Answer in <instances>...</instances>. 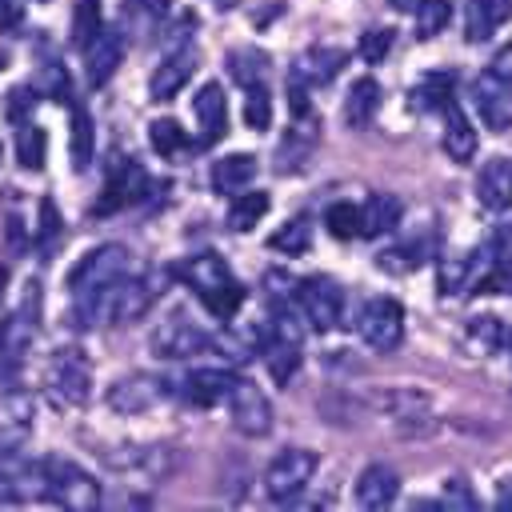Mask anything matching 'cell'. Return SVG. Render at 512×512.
Listing matches in <instances>:
<instances>
[{
  "mask_svg": "<svg viewBox=\"0 0 512 512\" xmlns=\"http://www.w3.org/2000/svg\"><path fill=\"white\" fill-rule=\"evenodd\" d=\"M164 288V276H124L116 284H104V288H92V292H80L76 296V320L80 328H96V324H128V320H140L156 296Z\"/></svg>",
  "mask_w": 512,
  "mask_h": 512,
  "instance_id": "1",
  "label": "cell"
},
{
  "mask_svg": "<svg viewBox=\"0 0 512 512\" xmlns=\"http://www.w3.org/2000/svg\"><path fill=\"white\" fill-rule=\"evenodd\" d=\"M180 280L200 296V304H204L216 320H232L236 308L244 304V288H240V280L232 276V268H228L216 252L188 256V260L180 264Z\"/></svg>",
  "mask_w": 512,
  "mask_h": 512,
  "instance_id": "2",
  "label": "cell"
},
{
  "mask_svg": "<svg viewBox=\"0 0 512 512\" xmlns=\"http://www.w3.org/2000/svg\"><path fill=\"white\" fill-rule=\"evenodd\" d=\"M44 496L56 508H68V512H96L100 508L96 476L84 472L76 460H64V456H48L44 460Z\"/></svg>",
  "mask_w": 512,
  "mask_h": 512,
  "instance_id": "3",
  "label": "cell"
},
{
  "mask_svg": "<svg viewBox=\"0 0 512 512\" xmlns=\"http://www.w3.org/2000/svg\"><path fill=\"white\" fill-rule=\"evenodd\" d=\"M316 468H320V456H316L312 448H284V452H276L272 464L264 468V492H268L276 504H288V500H296V496L312 484Z\"/></svg>",
  "mask_w": 512,
  "mask_h": 512,
  "instance_id": "4",
  "label": "cell"
},
{
  "mask_svg": "<svg viewBox=\"0 0 512 512\" xmlns=\"http://www.w3.org/2000/svg\"><path fill=\"white\" fill-rule=\"evenodd\" d=\"M44 388L60 408H80L92 392V372H88L84 352H76V348L52 352V360L44 368Z\"/></svg>",
  "mask_w": 512,
  "mask_h": 512,
  "instance_id": "5",
  "label": "cell"
},
{
  "mask_svg": "<svg viewBox=\"0 0 512 512\" xmlns=\"http://www.w3.org/2000/svg\"><path fill=\"white\" fill-rule=\"evenodd\" d=\"M128 272H132V252L124 244H100V248H92L76 260V268L68 272V288H72V296H80V292L116 284Z\"/></svg>",
  "mask_w": 512,
  "mask_h": 512,
  "instance_id": "6",
  "label": "cell"
},
{
  "mask_svg": "<svg viewBox=\"0 0 512 512\" xmlns=\"http://www.w3.org/2000/svg\"><path fill=\"white\" fill-rule=\"evenodd\" d=\"M24 308L12 312L4 324H0V376H16V368L24 364L32 340H36V312H40V288L28 284L24 288Z\"/></svg>",
  "mask_w": 512,
  "mask_h": 512,
  "instance_id": "7",
  "label": "cell"
},
{
  "mask_svg": "<svg viewBox=\"0 0 512 512\" xmlns=\"http://www.w3.org/2000/svg\"><path fill=\"white\" fill-rule=\"evenodd\" d=\"M356 332H360V340H364L372 352H392V348H400V340H404V308H400V300H392V296H372V300L360 308V316H356Z\"/></svg>",
  "mask_w": 512,
  "mask_h": 512,
  "instance_id": "8",
  "label": "cell"
},
{
  "mask_svg": "<svg viewBox=\"0 0 512 512\" xmlns=\"http://www.w3.org/2000/svg\"><path fill=\"white\" fill-rule=\"evenodd\" d=\"M296 304L304 312V320L316 328V332H328L340 324L344 316V292L332 276H308L296 284Z\"/></svg>",
  "mask_w": 512,
  "mask_h": 512,
  "instance_id": "9",
  "label": "cell"
},
{
  "mask_svg": "<svg viewBox=\"0 0 512 512\" xmlns=\"http://www.w3.org/2000/svg\"><path fill=\"white\" fill-rule=\"evenodd\" d=\"M36 496H44V460H32L24 448H0V500Z\"/></svg>",
  "mask_w": 512,
  "mask_h": 512,
  "instance_id": "10",
  "label": "cell"
},
{
  "mask_svg": "<svg viewBox=\"0 0 512 512\" xmlns=\"http://www.w3.org/2000/svg\"><path fill=\"white\" fill-rule=\"evenodd\" d=\"M228 416H232V428L244 432V436H264L272 428V400L252 384V380H232L228 388Z\"/></svg>",
  "mask_w": 512,
  "mask_h": 512,
  "instance_id": "11",
  "label": "cell"
},
{
  "mask_svg": "<svg viewBox=\"0 0 512 512\" xmlns=\"http://www.w3.org/2000/svg\"><path fill=\"white\" fill-rule=\"evenodd\" d=\"M168 392H172L168 380H160V376H152V372H132V376H120V380L108 388V404H112V412H120V416H140V412L156 408Z\"/></svg>",
  "mask_w": 512,
  "mask_h": 512,
  "instance_id": "12",
  "label": "cell"
},
{
  "mask_svg": "<svg viewBox=\"0 0 512 512\" xmlns=\"http://www.w3.org/2000/svg\"><path fill=\"white\" fill-rule=\"evenodd\" d=\"M216 336H208L200 324H188V320H164L156 332H152V352L164 356V360H188V356H204L212 348Z\"/></svg>",
  "mask_w": 512,
  "mask_h": 512,
  "instance_id": "13",
  "label": "cell"
},
{
  "mask_svg": "<svg viewBox=\"0 0 512 512\" xmlns=\"http://www.w3.org/2000/svg\"><path fill=\"white\" fill-rule=\"evenodd\" d=\"M144 192H148V176H144V168H140L132 156H128V160L120 156V160H112V168H108L104 196H100L96 212L108 216V212H116V208H128V204H136Z\"/></svg>",
  "mask_w": 512,
  "mask_h": 512,
  "instance_id": "14",
  "label": "cell"
},
{
  "mask_svg": "<svg viewBox=\"0 0 512 512\" xmlns=\"http://www.w3.org/2000/svg\"><path fill=\"white\" fill-rule=\"evenodd\" d=\"M472 104L480 112V120L492 128V132H508L512 128V84L484 72L472 80Z\"/></svg>",
  "mask_w": 512,
  "mask_h": 512,
  "instance_id": "15",
  "label": "cell"
},
{
  "mask_svg": "<svg viewBox=\"0 0 512 512\" xmlns=\"http://www.w3.org/2000/svg\"><path fill=\"white\" fill-rule=\"evenodd\" d=\"M128 456H116V452H108L104 460L116 468V472H136V476H144V480H164V476H172V468L180 464V452L172 448V444H148V448H124Z\"/></svg>",
  "mask_w": 512,
  "mask_h": 512,
  "instance_id": "16",
  "label": "cell"
},
{
  "mask_svg": "<svg viewBox=\"0 0 512 512\" xmlns=\"http://www.w3.org/2000/svg\"><path fill=\"white\" fill-rule=\"evenodd\" d=\"M476 200L484 212L512 208V156H492L476 176Z\"/></svg>",
  "mask_w": 512,
  "mask_h": 512,
  "instance_id": "17",
  "label": "cell"
},
{
  "mask_svg": "<svg viewBox=\"0 0 512 512\" xmlns=\"http://www.w3.org/2000/svg\"><path fill=\"white\" fill-rule=\"evenodd\" d=\"M124 60V32L120 28H100L92 36V44L84 48V68H88V80L100 88L112 80V72L120 68Z\"/></svg>",
  "mask_w": 512,
  "mask_h": 512,
  "instance_id": "18",
  "label": "cell"
},
{
  "mask_svg": "<svg viewBox=\"0 0 512 512\" xmlns=\"http://www.w3.org/2000/svg\"><path fill=\"white\" fill-rule=\"evenodd\" d=\"M196 48L192 44H184V48H176L172 56H164L160 60V68L152 72V80H148V92H152V100H172L188 80H192V72H196Z\"/></svg>",
  "mask_w": 512,
  "mask_h": 512,
  "instance_id": "19",
  "label": "cell"
},
{
  "mask_svg": "<svg viewBox=\"0 0 512 512\" xmlns=\"http://www.w3.org/2000/svg\"><path fill=\"white\" fill-rule=\"evenodd\" d=\"M192 112L200 124V144H216L220 136H228V104H224V88L216 80H208L192 96Z\"/></svg>",
  "mask_w": 512,
  "mask_h": 512,
  "instance_id": "20",
  "label": "cell"
},
{
  "mask_svg": "<svg viewBox=\"0 0 512 512\" xmlns=\"http://www.w3.org/2000/svg\"><path fill=\"white\" fill-rule=\"evenodd\" d=\"M236 372L228 368H192L184 380H180V396L196 408H212L220 400H228V388H232Z\"/></svg>",
  "mask_w": 512,
  "mask_h": 512,
  "instance_id": "21",
  "label": "cell"
},
{
  "mask_svg": "<svg viewBox=\"0 0 512 512\" xmlns=\"http://www.w3.org/2000/svg\"><path fill=\"white\" fill-rule=\"evenodd\" d=\"M396 492H400V476H396V468H388V464H368V468L356 476V504L368 508V512L388 508V504L396 500Z\"/></svg>",
  "mask_w": 512,
  "mask_h": 512,
  "instance_id": "22",
  "label": "cell"
},
{
  "mask_svg": "<svg viewBox=\"0 0 512 512\" xmlns=\"http://www.w3.org/2000/svg\"><path fill=\"white\" fill-rule=\"evenodd\" d=\"M32 440V400L24 392L0 396V448H24Z\"/></svg>",
  "mask_w": 512,
  "mask_h": 512,
  "instance_id": "23",
  "label": "cell"
},
{
  "mask_svg": "<svg viewBox=\"0 0 512 512\" xmlns=\"http://www.w3.org/2000/svg\"><path fill=\"white\" fill-rule=\"evenodd\" d=\"M344 64H348V52H344V48L312 44V48H304V52H300V60H296L292 76H300L308 88H316V84H328Z\"/></svg>",
  "mask_w": 512,
  "mask_h": 512,
  "instance_id": "24",
  "label": "cell"
},
{
  "mask_svg": "<svg viewBox=\"0 0 512 512\" xmlns=\"http://www.w3.org/2000/svg\"><path fill=\"white\" fill-rule=\"evenodd\" d=\"M440 112H444V136H440L444 152H448L456 164H468V160L476 156V144H480V136H476L472 120L464 116V108H460L456 100H452V104H444Z\"/></svg>",
  "mask_w": 512,
  "mask_h": 512,
  "instance_id": "25",
  "label": "cell"
},
{
  "mask_svg": "<svg viewBox=\"0 0 512 512\" xmlns=\"http://www.w3.org/2000/svg\"><path fill=\"white\" fill-rule=\"evenodd\" d=\"M400 212L404 204L392 196V192H376L360 204V236H384L400 224Z\"/></svg>",
  "mask_w": 512,
  "mask_h": 512,
  "instance_id": "26",
  "label": "cell"
},
{
  "mask_svg": "<svg viewBox=\"0 0 512 512\" xmlns=\"http://www.w3.org/2000/svg\"><path fill=\"white\" fill-rule=\"evenodd\" d=\"M508 20H512V0H472L468 4V20H464V32H468V40H488Z\"/></svg>",
  "mask_w": 512,
  "mask_h": 512,
  "instance_id": "27",
  "label": "cell"
},
{
  "mask_svg": "<svg viewBox=\"0 0 512 512\" xmlns=\"http://www.w3.org/2000/svg\"><path fill=\"white\" fill-rule=\"evenodd\" d=\"M376 108H380V84L372 76H360L344 96V124L348 128H368Z\"/></svg>",
  "mask_w": 512,
  "mask_h": 512,
  "instance_id": "28",
  "label": "cell"
},
{
  "mask_svg": "<svg viewBox=\"0 0 512 512\" xmlns=\"http://www.w3.org/2000/svg\"><path fill=\"white\" fill-rule=\"evenodd\" d=\"M252 176H256V156H248V152H232V156H224V160L212 164V188L224 192V196L248 188Z\"/></svg>",
  "mask_w": 512,
  "mask_h": 512,
  "instance_id": "29",
  "label": "cell"
},
{
  "mask_svg": "<svg viewBox=\"0 0 512 512\" xmlns=\"http://www.w3.org/2000/svg\"><path fill=\"white\" fill-rule=\"evenodd\" d=\"M268 192H252V188H240L236 196H232V204H228V228L232 232H252L264 216H268Z\"/></svg>",
  "mask_w": 512,
  "mask_h": 512,
  "instance_id": "30",
  "label": "cell"
},
{
  "mask_svg": "<svg viewBox=\"0 0 512 512\" xmlns=\"http://www.w3.org/2000/svg\"><path fill=\"white\" fill-rule=\"evenodd\" d=\"M456 100V76L452 72H428L416 88H412V108H420V112H440L444 104H452Z\"/></svg>",
  "mask_w": 512,
  "mask_h": 512,
  "instance_id": "31",
  "label": "cell"
},
{
  "mask_svg": "<svg viewBox=\"0 0 512 512\" xmlns=\"http://www.w3.org/2000/svg\"><path fill=\"white\" fill-rule=\"evenodd\" d=\"M260 352H264V364L272 372L276 384H288L300 368V344H284V340H260Z\"/></svg>",
  "mask_w": 512,
  "mask_h": 512,
  "instance_id": "32",
  "label": "cell"
},
{
  "mask_svg": "<svg viewBox=\"0 0 512 512\" xmlns=\"http://www.w3.org/2000/svg\"><path fill=\"white\" fill-rule=\"evenodd\" d=\"M92 152H96V132H92V116L72 104V168L84 172L92 164Z\"/></svg>",
  "mask_w": 512,
  "mask_h": 512,
  "instance_id": "33",
  "label": "cell"
},
{
  "mask_svg": "<svg viewBox=\"0 0 512 512\" xmlns=\"http://www.w3.org/2000/svg\"><path fill=\"white\" fill-rule=\"evenodd\" d=\"M228 68H232V80H240L244 88L264 84V72H268V52H264V48H236V52L228 56Z\"/></svg>",
  "mask_w": 512,
  "mask_h": 512,
  "instance_id": "34",
  "label": "cell"
},
{
  "mask_svg": "<svg viewBox=\"0 0 512 512\" xmlns=\"http://www.w3.org/2000/svg\"><path fill=\"white\" fill-rule=\"evenodd\" d=\"M428 260V244H396V248H384L380 256H376V264H380V272H388V276H404V272H412V268H420Z\"/></svg>",
  "mask_w": 512,
  "mask_h": 512,
  "instance_id": "35",
  "label": "cell"
},
{
  "mask_svg": "<svg viewBox=\"0 0 512 512\" xmlns=\"http://www.w3.org/2000/svg\"><path fill=\"white\" fill-rule=\"evenodd\" d=\"M468 344L480 352H500L508 348V324L500 316H476L468 320Z\"/></svg>",
  "mask_w": 512,
  "mask_h": 512,
  "instance_id": "36",
  "label": "cell"
},
{
  "mask_svg": "<svg viewBox=\"0 0 512 512\" xmlns=\"http://www.w3.org/2000/svg\"><path fill=\"white\" fill-rule=\"evenodd\" d=\"M148 144L160 152V156H180L188 148V132L172 120V116H160L148 124Z\"/></svg>",
  "mask_w": 512,
  "mask_h": 512,
  "instance_id": "37",
  "label": "cell"
},
{
  "mask_svg": "<svg viewBox=\"0 0 512 512\" xmlns=\"http://www.w3.org/2000/svg\"><path fill=\"white\" fill-rule=\"evenodd\" d=\"M100 28H104V16H100V0H76V8H72V44L84 52Z\"/></svg>",
  "mask_w": 512,
  "mask_h": 512,
  "instance_id": "38",
  "label": "cell"
},
{
  "mask_svg": "<svg viewBox=\"0 0 512 512\" xmlns=\"http://www.w3.org/2000/svg\"><path fill=\"white\" fill-rule=\"evenodd\" d=\"M412 20H416V36H420V40H432V36H440V32L448 28L452 4H448V0H424V4L412 12Z\"/></svg>",
  "mask_w": 512,
  "mask_h": 512,
  "instance_id": "39",
  "label": "cell"
},
{
  "mask_svg": "<svg viewBox=\"0 0 512 512\" xmlns=\"http://www.w3.org/2000/svg\"><path fill=\"white\" fill-rule=\"evenodd\" d=\"M16 152H20V164L24 168H44V160H48V140H44V128H36V124H24L20 128V136H16Z\"/></svg>",
  "mask_w": 512,
  "mask_h": 512,
  "instance_id": "40",
  "label": "cell"
},
{
  "mask_svg": "<svg viewBox=\"0 0 512 512\" xmlns=\"http://www.w3.org/2000/svg\"><path fill=\"white\" fill-rule=\"evenodd\" d=\"M324 228H328L336 240H352V236H360V208L348 204V200L332 204V208L324 212Z\"/></svg>",
  "mask_w": 512,
  "mask_h": 512,
  "instance_id": "41",
  "label": "cell"
},
{
  "mask_svg": "<svg viewBox=\"0 0 512 512\" xmlns=\"http://www.w3.org/2000/svg\"><path fill=\"white\" fill-rule=\"evenodd\" d=\"M276 252H288V256H300V252H308V244H312V228H308V220H288L284 228H276L272 232V240H268Z\"/></svg>",
  "mask_w": 512,
  "mask_h": 512,
  "instance_id": "42",
  "label": "cell"
},
{
  "mask_svg": "<svg viewBox=\"0 0 512 512\" xmlns=\"http://www.w3.org/2000/svg\"><path fill=\"white\" fill-rule=\"evenodd\" d=\"M488 256H492V264H496L500 280H504V284H512V220H508V224H500V228L492 232V240H488Z\"/></svg>",
  "mask_w": 512,
  "mask_h": 512,
  "instance_id": "43",
  "label": "cell"
},
{
  "mask_svg": "<svg viewBox=\"0 0 512 512\" xmlns=\"http://www.w3.org/2000/svg\"><path fill=\"white\" fill-rule=\"evenodd\" d=\"M244 120H248V128H256V132H264V128L272 124V100H268V88H264V84H252V88H248Z\"/></svg>",
  "mask_w": 512,
  "mask_h": 512,
  "instance_id": "44",
  "label": "cell"
},
{
  "mask_svg": "<svg viewBox=\"0 0 512 512\" xmlns=\"http://www.w3.org/2000/svg\"><path fill=\"white\" fill-rule=\"evenodd\" d=\"M388 48H392V28H368V32L360 36V56H364L368 64H380V60L388 56Z\"/></svg>",
  "mask_w": 512,
  "mask_h": 512,
  "instance_id": "45",
  "label": "cell"
},
{
  "mask_svg": "<svg viewBox=\"0 0 512 512\" xmlns=\"http://www.w3.org/2000/svg\"><path fill=\"white\" fill-rule=\"evenodd\" d=\"M436 508H480V500L472 496V488H468V480H448L444 484V496L436 500Z\"/></svg>",
  "mask_w": 512,
  "mask_h": 512,
  "instance_id": "46",
  "label": "cell"
},
{
  "mask_svg": "<svg viewBox=\"0 0 512 512\" xmlns=\"http://www.w3.org/2000/svg\"><path fill=\"white\" fill-rule=\"evenodd\" d=\"M40 220H44V224H40V240L52 244V236L60 232V216H56V204H52V200L40 204Z\"/></svg>",
  "mask_w": 512,
  "mask_h": 512,
  "instance_id": "47",
  "label": "cell"
},
{
  "mask_svg": "<svg viewBox=\"0 0 512 512\" xmlns=\"http://www.w3.org/2000/svg\"><path fill=\"white\" fill-rule=\"evenodd\" d=\"M488 72L512 84V44H504V48H496V56H492V64H488Z\"/></svg>",
  "mask_w": 512,
  "mask_h": 512,
  "instance_id": "48",
  "label": "cell"
},
{
  "mask_svg": "<svg viewBox=\"0 0 512 512\" xmlns=\"http://www.w3.org/2000/svg\"><path fill=\"white\" fill-rule=\"evenodd\" d=\"M44 76H48V92H52L56 100H64V96H68V72H60L56 64H48Z\"/></svg>",
  "mask_w": 512,
  "mask_h": 512,
  "instance_id": "49",
  "label": "cell"
},
{
  "mask_svg": "<svg viewBox=\"0 0 512 512\" xmlns=\"http://www.w3.org/2000/svg\"><path fill=\"white\" fill-rule=\"evenodd\" d=\"M20 24V4L16 0H0V28H16Z\"/></svg>",
  "mask_w": 512,
  "mask_h": 512,
  "instance_id": "50",
  "label": "cell"
},
{
  "mask_svg": "<svg viewBox=\"0 0 512 512\" xmlns=\"http://www.w3.org/2000/svg\"><path fill=\"white\" fill-rule=\"evenodd\" d=\"M132 4H136V8H140V12H148V16H164V12H168V4H172V0H132Z\"/></svg>",
  "mask_w": 512,
  "mask_h": 512,
  "instance_id": "51",
  "label": "cell"
},
{
  "mask_svg": "<svg viewBox=\"0 0 512 512\" xmlns=\"http://www.w3.org/2000/svg\"><path fill=\"white\" fill-rule=\"evenodd\" d=\"M496 508H504V512H512V476L500 484V496H496Z\"/></svg>",
  "mask_w": 512,
  "mask_h": 512,
  "instance_id": "52",
  "label": "cell"
},
{
  "mask_svg": "<svg viewBox=\"0 0 512 512\" xmlns=\"http://www.w3.org/2000/svg\"><path fill=\"white\" fill-rule=\"evenodd\" d=\"M388 4H392L396 12H416V8L424 4V0H388Z\"/></svg>",
  "mask_w": 512,
  "mask_h": 512,
  "instance_id": "53",
  "label": "cell"
},
{
  "mask_svg": "<svg viewBox=\"0 0 512 512\" xmlns=\"http://www.w3.org/2000/svg\"><path fill=\"white\" fill-rule=\"evenodd\" d=\"M508 352H512V328H508Z\"/></svg>",
  "mask_w": 512,
  "mask_h": 512,
  "instance_id": "54",
  "label": "cell"
}]
</instances>
